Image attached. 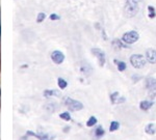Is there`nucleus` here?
Returning a JSON list of instances; mask_svg holds the SVG:
<instances>
[{
    "label": "nucleus",
    "instance_id": "39448f33",
    "mask_svg": "<svg viewBox=\"0 0 156 140\" xmlns=\"http://www.w3.org/2000/svg\"><path fill=\"white\" fill-rule=\"evenodd\" d=\"M65 104L69 108L70 111H79V110L83 109V105H82L81 102L73 100L71 97H67L66 101H65Z\"/></svg>",
    "mask_w": 156,
    "mask_h": 140
},
{
    "label": "nucleus",
    "instance_id": "1a4fd4ad",
    "mask_svg": "<svg viewBox=\"0 0 156 140\" xmlns=\"http://www.w3.org/2000/svg\"><path fill=\"white\" fill-rule=\"evenodd\" d=\"M152 106H153L152 101H147V100H145V101H142L140 103V110H143V111H147V110H149Z\"/></svg>",
    "mask_w": 156,
    "mask_h": 140
},
{
    "label": "nucleus",
    "instance_id": "ddd939ff",
    "mask_svg": "<svg viewBox=\"0 0 156 140\" xmlns=\"http://www.w3.org/2000/svg\"><path fill=\"white\" fill-rule=\"evenodd\" d=\"M114 62L117 64V67H118V70H119L120 72H124L125 70L127 69V64L125 63L124 61H120V60H118V59H115Z\"/></svg>",
    "mask_w": 156,
    "mask_h": 140
},
{
    "label": "nucleus",
    "instance_id": "0eeeda50",
    "mask_svg": "<svg viewBox=\"0 0 156 140\" xmlns=\"http://www.w3.org/2000/svg\"><path fill=\"white\" fill-rule=\"evenodd\" d=\"M51 59H52V61L54 62V63H56V64H60V63H62L65 60V55L62 52H60V51H53L52 52V54H51Z\"/></svg>",
    "mask_w": 156,
    "mask_h": 140
},
{
    "label": "nucleus",
    "instance_id": "4468645a",
    "mask_svg": "<svg viewBox=\"0 0 156 140\" xmlns=\"http://www.w3.org/2000/svg\"><path fill=\"white\" fill-rule=\"evenodd\" d=\"M105 134V131L104 129H103L102 126H98L96 130H95V136L97 137V138H101L102 136H104Z\"/></svg>",
    "mask_w": 156,
    "mask_h": 140
},
{
    "label": "nucleus",
    "instance_id": "a878e982",
    "mask_svg": "<svg viewBox=\"0 0 156 140\" xmlns=\"http://www.w3.org/2000/svg\"><path fill=\"white\" fill-rule=\"evenodd\" d=\"M70 130H71V128H70L69 126H67V127H65V128H64V130H62V131H64V133H68V132H69Z\"/></svg>",
    "mask_w": 156,
    "mask_h": 140
},
{
    "label": "nucleus",
    "instance_id": "f8f14e48",
    "mask_svg": "<svg viewBox=\"0 0 156 140\" xmlns=\"http://www.w3.org/2000/svg\"><path fill=\"white\" fill-rule=\"evenodd\" d=\"M52 96H55V97H59L60 96V92L58 90H55V89H47V90L44 91V97H52Z\"/></svg>",
    "mask_w": 156,
    "mask_h": 140
},
{
    "label": "nucleus",
    "instance_id": "f03ea898",
    "mask_svg": "<svg viewBox=\"0 0 156 140\" xmlns=\"http://www.w3.org/2000/svg\"><path fill=\"white\" fill-rule=\"evenodd\" d=\"M146 62H147V59L142 54H133L130 57V63L135 69H143L146 66Z\"/></svg>",
    "mask_w": 156,
    "mask_h": 140
},
{
    "label": "nucleus",
    "instance_id": "9b49d317",
    "mask_svg": "<svg viewBox=\"0 0 156 140\" xmlns=\"http://www.w3.org/2000/svg\"><path fill=\"white\" fill-rule=\"evenodd\" d=\"M145 132L149 135H154L156 134V125L155 124H149L146 126Z\"/></svg>",
    "mask_w": 156,
    "mask_h": 140
},
{
    "label": "nucleus",
    "instance_id": "b1692460",
    "mask_svg": "<svg viewBox=\"0 0 156 140\" xmlns=\"http://www.w3.org/2000/svg\"><path fill=\"white\" fill-rule=\"evenodd\" d=\"M49 19L51 20V21H56V20L60 19V17L58 16V15H56V14H51L49 16Z\"/></svg>",
    "mask_w": 156,
    "mask_h": 140
},
{
    "label": "nucleus",
    "instance_id": "412c9836",
    "mask_svg": "<svg viewBox=\"0 0 156 140\" xmlns=\"http://www.w3.org/2000/svg\"><path fill=\"white\" fill-rule=\"evenodd\" d=\"M118 99H119V92H118V91H115V92H112V94H110V102H112V104L117 103Z\"/></svg>",
    "mask_w": 156,
    "mask_h": 140
},
{
    "label": "nucleus",
    "instance_id": "2eb2a0df",
    "mask_svg": "<svg viewBox=\"0 0 156 140\" xmlns=\"http://www.w3.org/2000/svg\"><path fill=\"white\" fill-rule=\"evenodd\" d=\"M80 71H81L82 74L89 75L90 72H92V69H90V67L89 66V64L85 63V64H83V66H81V67H80Z\"/></svg>",
    "mask_w": 156,
    "mask_h": 140
},
{
    "label": "nucleus",
    "instance_id": "f257e3e1",
    "mask_svg": "<svg viewBox=\"0 0 156 140\" xmlns=\"http://www.w3.org/2000/svg\"><path fill=\"white\" fill-rule=\"evenodd\" d=\"M138 3L140 0H127L126 5H125V12L128 15V17H134L138 12Z\"/></svg>",
    "mask_w": 156,
    "mask_h": 140
},
{
    "label": "nucleus",
    "instance_id": "393cba45",
    "mask_svg": "<svg viewBox=\"0 0 156 140\" xmlns=\"http://www.w3.org/2000/svg\"><path fill=\"white\" fill-rule=\"evenodd\" d=\"M124 102H125V97H119V99H118L117 103L120 104V103H124Z\"/></svg>",
    "mask_w": 156,
    "mask_h": 140
},
{
    "label": "nucleus",
    "instance_id": "5701e85b",
    "mask_svg": "<svg viewBox=\"0 0 156 140\" xmlns=\"http://www.w3.org/2000/svg\"><path fill=\"white\" fill-rule=\"evenodd\" d=\"M45 19H46V14H45V12H39V15H37V23H41V22L44 21Z\"/></svg>",
    "mask_w": 156,
    "mask_h": 140
},
{
    "label": "nucleus",
    "instance_id": "aec40b11",
    "mask_svg": "<svg viewBox=\"0 0 156 140\" xmlns=\"http://www.w3.org/2000/svg\"><path fill=\"white\" fill-rule=\"evenodd\" d=\"M97 118L95 116H90V118H89V121H87V127H94L95 125L97 124Z\"/></svg>",
    "mask_w": 156,
    "mask_h": 140
},
{
    "label": "nucleus",
    "instance_id": "423d86ee",
    "mask_svg": "<svg viewBox=\"0 0 156 140\" xmlns=\"http://www.w3.org/2000/svg\"><path fill=\"white\" fill-rule=\"evenodd\" d=\"M92 53L97 57L98 62H99V66L100 67H104L105 60H106V58H105L104 51H102V50L99 49V48H93L92 49Z\"/></svg>",
    "mask_w": 156,
    "mask_h": 140
},
{
    "label": "nucleus",
    "instance_id": "4be33fe9",
    "mask_svg": "<svg viewBox=\"0 0 156 140\" xmlns=\"http://www.w3.org/2000/svg\"><path fill=\"white\" fill-rule=\"evenodd\" d=\"M59 117H60L62 119H64V121H71V115H70V113H69L68 111L62 112V114H59Z\"/></svg>",
    "mask_w": 156,
    "mask_h": 140
},
{
    "label": "nucleus",
    "instance_id": "dca6fc26",
    "mask_svg": "<svg viewBox=\"0 0 156 140\" xmlns=\"http://www.w3.org/2000/svg\"><path fill=\"white\" fill-rule=\"evenodd\" d=\"M57 85H58V87L60 89H65L68 86V82L65 79L58 78V79H57Z\"/></svg>",
    "mask_w": 156,
    "mask_h": 140
},
{
    "label": "nucleus",
    "instance_id": "a211bd4d",
    "mask_svg": "<svg viewBox=\"0 0 156 140\" xmlns=\"http://www.w3.org/2000/svg\"><path fill=\"white\" fill-rule=\"evenodd\" d=\"M123 41H120V39H115L114 42H112V45L115 47V48H125V47H127V44H123L122 43Z\"/></svg>",
    "mask_w": 156,
    "mask_h": 140
},
{
    "label": "nucleus",
    "instance_id": "7ed1b4c3",
    "mask_svg": "<svg viewBox=\"0 0 156 140\" xmlns=\"http://www.w3.org/2000/svg\"><path fill=\"white\" fill-rule=\"evenodd\" d=\"M146 87L148 89V96L151 100H154L156 97V79L149 77L146 80Z\"/></svg>",
    "mask_w": 156,
    "mask_h": 140
},
{
    "label": "nucleus",
    "instance_id": "6e6552de",
    "mask_svg": "<svg viewBox=\"0 0 156 140\" xmlns=\"http://www.w3.org/2000/svg\"><path fill=\"white\" fill-rule=\"evenodd\" d=\"M146 59L148 62L154 64L156 63V50L154 49H148L146 51Z\"/></svg>",
    "mask_w": 156,
    "mask_h": 140
},
{
    "label": "nucleus",
    "instance_id": "6ab92c4d",
    "mask_svg": "<svg viewBox=\"0 0 156 140\" xmlns=\"http://www.w3.org/2000/svg\"><path fill=\"white\" fill-rule=\"evenodd\" d=\"M148 12H149V14H148V16H149L150 19H154L156 17V12H155V9L153 7L152 5H149L148 6Z\"/></svg>",
    "mask_w": 156,
    "mask_h": 140
},
{
    "label": "nucleus",
    "instance_id": "bb28decb",
    "mask_svg": "<svg viewBox=\"0 0 156 140\" xmlns=\"http://www.w3.org/2000/svg\"><path fill=\"white\" fill-rule=\"evenodd\" d=\"M140 79V77H138V76H133V77H132V80H133L134 82H137Z\"/></svg>",
    "mask_w": 156,
    "mask_h": 140
},
{
    "label": "nucleus",
    "instance_id": "20e7f679",
    "mask_svg": "<svg viewBox=\"0 0 156 140\" xmlns=\"http://www.w3.org/2000/svg\"><path fill=\"white\" fill-rule=\"evenodd\" d=\"M140 39V34L138 32L132 30V31H128L126 33L123 34L122 36V41L127 45H132L134 43H136Z\"/></svg>",
    "mask_w": 156,
    "mask_h": 140
},
{
    "label": "nucleus",
    "instance_id": "f3484780",
    "mask_svg": "<svg viewBox=\"0 0 156 140\" xmlns=\"http://www.w3.org/2000/svg\"><path fill=\"white\" fill-rule=\"evenodd\" d=\"M120 128V124H119V121H112L110 122V126H109V131L110 132H115V131H117L118 129Z\"/></svg>",
    "mask_w": 156,
    "mask_h": 140
},
{
    "label": "nucleus",
    "instance_id": "9d476101",
    "mask_svg": "<svg viewBox=\"0 0 156 140\" xmlns=\"http://www.w3.org/2000/svg\"><path fill=\"white\" fill-rule=\"evenodd\" d=\"M27 136H32V137H36V138L40 139V140H48V135L47 134H36L31 131H27L26 132Z\"/></svg>",
    "mask_w": 156,
    "mask_h": 140
}]
</instances>
